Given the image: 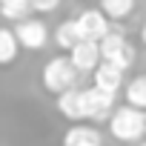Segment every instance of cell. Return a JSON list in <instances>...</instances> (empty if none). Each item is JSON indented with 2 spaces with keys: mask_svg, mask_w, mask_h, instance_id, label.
Here are the masks:
<instances>
[{
  "mask_svg": "<svg viewBox=\"0 0 146 146\" xmlns=\"http://www.w3.org/2000/svg\"><path fill=\"white\" fill-rule=\"evenodd\" d=\"M123 98H126L129 106L146 112V75H137V78L126 80V86H123Z\"/></svg>",
  "mask_w": 146,
  "mask_h": 146,
  "instance_id": "obj_12",
  "label": "cell"
},
{
  "mask_svg": "<svg viewBox=\"0 0 146 146\" xmlns=\"http://www.w3.org/2000/svg\"><path fill=\"white\" fill-rule=\"evenodd\" d=\"M135 6H137V0H100V9H103V15H106L112 23L126 20V17L135 12Z\"/></svg>",
  "mask_w": 146,
  "mask_h": 146,
  "instance_id": "obj_15",
  "label": "cell"
},
{
  "mask_svg": "<svg viewBox=\"0 0 146 146\" xmlns=\"http://www.w3.org/2000/svg\"><path fill=\"white\" fill-rule=\"evenodd\" d=\"M75 20H78V29H80V37H83V40L100 43V40L112 32V20L103 15L100 6H98V9H83Z\"/></svg>",
  "mask_w": 146,
  "mask_h": 146,
  "instance_id": "obj_5",
  "label": "cell"
},
{
  "mask_svg": "<svg viewBox=\"0 0 146 146\" xmlns=\"http://www.w3.org/2000/svg\"><path fill=\"white\" fill-rule=\"evenodd\" d=\"M52 40H54V46L57 49H63L66 54L75 49L83 37H80V29H78V20L75 17H69V20H63V23H57L54 26V35H52Z\"/></svg>",
  "mask_w": 146,
  "mask_h": 146,
  "instance_id": "obj_11",
  "label": "cell"
},
{
  "mask_svg": "<svg viewBox=\"0 0 146 146\" xmlns=\"http://www.w3.org/2000/svg\"><path fill=\"white\" fill-rule=\"evenodd\" d=\"M54 106H57V112H60L66 120H72V123H83V120H86V115H83V89H80V86L57 95Z\"/></svg>",
  "mask_w": 146,
  "mask_h": 146,
  "instance_id": "obj_8",
  "label": "cell"
},
{
  "mask_svg": "<svg viewBox=\"0 0 146 146\" xmlns=\"http://www.w3.org/2000/svg\"><path fill=\"white\" fill-rule=\"evenodd\" d=\"M63 146H103V135L92 123H75L66 129Z\"/></svg>",
  "mask_w": 146,
  "mask_h": 146,
  "instance_id": "obj_10",
  "label": "cell"
},
{
  "mask_svg": "<svg viewBox=\"0 0 146 146\" xmlns=\"http://www.w3.org/2000/svg\"><path fill=\"white\" fill-rule=\"evenodd\" d=\"M100 54H103L106 63L117 66L120 72H129V69L135 66V60H137V52H135V46L129 43L126 29H123L120 23H112V32L100 40Z\"/></svg>",
  "mask_w": 146,
  "mask_h": 146,
  "instance_id": "obj_3",
  "label": "cell"
},
{
  "mask_svg": "<svg viewBox=\"0 0 146 146\" xmlns=\"http://www.w3.org/2000/svg\"><path fill=\"white\" fill-rule=\"evenodd\" d=\"M92 86L95 89H100V92H109V95H117L123 86H126V80H123V72L117 69V66H112V63H100L98 69H95V75H92Z\"/></svg>",
  "mask_w": 146,
  "mask_h": 146,
  "instance_id": "obj_9",
  "label": "cell"
},
{
  "mask_svg": "<svg viewBox=\"0 0 146 146\" xmlns=\"http://www.w3.org/2000/svg\"><path fill=\"white\" fill-rule=\"evenodd\" d=\"M78 78H80V72L75 69V63L69 60V54H54L43 66V72H40L43 89L52 92V95H63L69 89H75L78 86Z\"/></svg>",
  "mask_w": 146,
  "mask_h": 146,
  "instance_id": "obj_2",
  "label": "cell"
},
{
  "mask_svg": "<svg viewBox=\"0 0 146 146\" xmlns=\"http://www.w3.org/2000/svg\"><path fill=\"white\" fill-rule=\"evenodd\" d=\"M115 109H117L115 106V95L100 92L95 86L83 89V115H86L89 123H109V117H112Z\"/></svg>",
  "mask_w": 146,
  "mask_h": 146,
  "instance_id": "obj_4",
  "label": "cell"
},
{
  "mask_svg": "<svg viewBox=\"0 0 146 146\" xmlns=\"http://www.w3.org/2000/svg\"><path fill=\"white\" fill-rule=\"evenodd\" d=\"M69 60L75 63V69L80 72V75H86V72H92V75H95V69L103 63L100 43H95V40H80L75 49L69 52Z\"/></svg>",
  "mask_w": 146,
  "mask_h": 146,
  "instance_id": "obj_7",
  "label": "cell"
},
{
  "mask_svg": "<svg viewBox=\"0 0 146 146\" xmlns=\"http://www.w3.org/2000/svg\"><path fill=\"white\" fill-rule=\"evenodd\" d=\"M137 146H146V140H143V143H137Z\"/></svg>",
  "mask_w": 146,
  "mask_h": 146,
  "instance_id": "obj_18",
  "label": "cell"
},
{
  "mask_svg": "<svg viewBox=\"0 0 146 146\" xmlns=\"http://www.w3.org/2000/svg\"><path fill=\"white\" fill-rule=\"evenodd\" d=\"M57 6H60V0H32V9L37 15H52Z\"/></svg>",
  "mask_w": 146,
  "mask_h": 146,
  "instance_id": "obj_16",
  "label": "cell"
},
{
  "mask_svg": "<svg viewBox=\"0 0 146 146\" xmlns=\"http://www.w3.org/2000/svg\"><path fill=\"white\" fill-rule=\"evenodd\" d=\"M15 35L20 40V49H29V52H40L46 43H49V26L40 20V17H26L15 26Z\"/></svg>",
  "mask_w": 146,
  "mask_h": 146,
  "instance_id": "obj_6",
  "label": "cell"
},
{
  "mask_svg": "<svg viewBox=\"0 0 146 146\" xmlns=\"http://www.w3.org/2000/svg\"><path fill=\"white\" fill-rule=\"evenodd\" d=\"M140 43L146 46V20H143V26H140Z\"/></svg>",
  "mask_w": 146,
  "mask_h": 146,
  "instance_id": "obj_17",
  "label": "cell"
},
{
  "mask_svg": "<svg viewBox=\"0 0 146 146\" xmlns=\"http://www.w3.org/2000/svg\"><path fill=\"white\" fill-rule=\"evenodd\" d=\"M109 135L120 143H140L146 137V112L123 103L109 117Z\"/></svg>",
  "mask_w": 146,
  "mask_h": 146,
  "instance_id": "obj_1",
  "label": "cell"
},
{
  "mask_svg": "<svg viewBox=\"0 0 146 146\" xmlns=\"http://www.w3.org/2000/svg\"><path fill=\"white\" fill-rule=\"evenodd\" d=\"M17 52H20V40L15 29H0V66H12L17 60Z\"/></svg>",
  "mask_w": 146,
  "mask_h": 146,
  "instance_id": "obj_13",
  "label": "cell"
},
{
  "mask_svg": "<svg viewBox=\"0 0 146 146\" xmlns=\"http://www.w3.org/2000/svg\"><path fill=\"white\" fill-rule=\"evenodd\" d=\"M32 0H0V17H6L12 23H20L32 15Z\"/></svg>",
  "mask_w": 146,
  "mask_h": 146,
  "instance_id": "obj_14",
  "label": "cell"
}]
</instances>
